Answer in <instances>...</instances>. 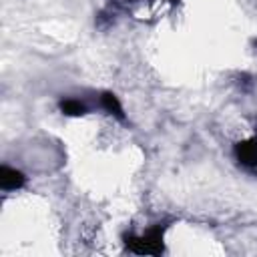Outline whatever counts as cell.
I'll list each match as a JSON object with an SVG mask.
<instances>
[{
  "mask_svg": "<svg viewBox=\"0 0 257 257\" xmlns=\"http://www.w3.org/2000/svg\"><path fill=\"white\" fill-rule=\"evenodd\" d=\"M163 233H165V227H153L145 235H139V237L128 235L124 239L126 249L137 253V255H161L165 249L163 247Z\"/></svg>",
  "mask_w": 257,
  "mask_h": 257,
  "instance_id": "1",
  "label": "cell"
},
{
  "mask_svg": "<svg viewBox=\"0 0 257 257\" xmlns=\"http://www.w3.org/2000/svg\"><path fill=\"white\" fill-rule=\"evenodd\" d=\"M235 157L241 165L255 169L257 167V139H247L235 145Z\"/></svg>",
  "mask_w": 257,
  "mask_h": 257,
  "instance_id": "2",
  "label": "cell"
},
{
  "mask_svg": "<svg viewBox=\"0 0 257 257\" xmlns=\"http://www.w3.org/2000/svg\"><path fill=\"white\" fill-rule=\"evenodd\" d=\"M24 183H26V177L20 171H16L8 165H2V169H0V187H2V191H16V189L24 187Z\"/></svg>",
  "mask_w": 257,
  "mask_h": 257,
  "instance_id": "3",
  "label": "cell"
},
{
  "mask_svg": "<svg viewBox=\"0 0 257 257\" xmlns=\"http://www.w3.org/2000/svg\"><path fill=\"white\" fill-rule=\"evenodd\" d=\"M100 104H102L104 110H108V112L114 114L116 118L124 120V110H122V104H120V100L116 98V94H112V92H102V94H100Z\"/></svg>",
  "mask_w": 257,
  "mask_h": 257,
  "instance_id": "4",
  "label": "cell"
},
{
  "mask_svg": "<svg viewBox=\"0 0 257 257\" xmlns=\"http://www.w3.org/2000/svg\"><path fill=\"white\" fill-rule=\"evenodd\" d=\"M58 106H60L62 114H66V116H80L86 112V104L80 102L78 98H64V100H60Z\"/></svg>",
  "mask_w": 257,
  "mask_h": 257,
  "instance_id": "5",
  "label": "cell"
},
{
  "mask_svg": "<svg viewBox=\"0 0 257 257\" xmlns=\"http://www.w3.org/2000/svg\"><path fill=\"white\" fill-rule=\"evenodd\" d=\"M171 2H179V0H171Z\"/></svg>",
  "mask_w": 257,
  "mask_h": 257,
  "instance_id": "6",
  "label": "cell"
}]
</instances>
